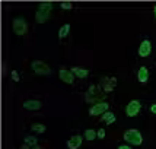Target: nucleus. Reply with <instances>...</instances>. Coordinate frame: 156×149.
<instances>
[{
  "instance_id": "1",
  "label": "nucleus",
  "mask_w": 156,
  "mask_h": 149,
  "mask_svg": "<svg viewBox=\"0 0 156 149\" xmlns=\"http://www.w3.org/2000/svg\"><path fill=\"white\" fill-rule=\"evenodd\" d=\"M51 10H53V5L50 3V2H44V3H41L40 7H38V10H37V13H35V19L38 24H44V22H47L50 19V16H51Z\"/></svg>"
},
{
  "instance_id": "2",
  "label": "nucleus",
  "mask_w": 156,
  "mask_h": 149,
  "mask_svg": "<svg viewBox=\"0 0 156 149\" xmlns=\"http://www.w3.org/2000/svg\"><path fill=\"white\" fill-rule=\"evenodd\" d=\"M124 140L130 145H142L143 142V136L139 130L130 129L124 132Z\"/></svg>"
},
{
  "instance_id": "3",
  "label": "nucleus",
  "mask_w": 156,
  "mask_h": 149,
  "mask_svg": "<svg viewBox=\"0 0 156 149\" xmlns=\"http://www.w3.org/2000/svg\"><path fill=\"white\" fill-rule=\"evenodd\" d=\"M31 67L34 70L35 73L38 74H50L51 73V67L48 66L47 63H44V61L41 60H35L31 63Z\"/></svg>"
},
{
  "instance_id": "4",
  "label": "nucleus",
  "mask_w": 156,
  "mask_h": 149,
  "mask_svg": "<svg viewBox=\"0 0 156 149\" xmlns=\"http://www.w3.org/2000/svg\"><path fill=\"white\" fill-rule=\"evenodd\" d=\"M13 32L16 35H25L28 32V24L22 18H16L13 20Z\"/></svg>"
},
{
  "instance_id": "5",
  "label": "nucleus",
  "mask_w": 156,
  "mask_h": 149,
  "mask_svg": "<svg viewBox=\"0 0 156 149\" xmlns=\"http://www.w3.org/2000/svg\"><path fill=\"white\" fill-rule=\"evenodd\" d=\"M108 108H109L108 102H96L89 108V115H99V114L102 115L104 113L108 111Z\"/></svg>"
},
{
  "instance_id": "6",
  "label": "nucleus",
  "mask_w": 156,
  "mask_h": 149,
  "mask_svg": "<svg viewBox=\"0 0 156 149\" xmlns=\"http://www.w3.org/2000/svg\"><path fill=\"white\" fill-rule=\"evenodd\" d=\"M140 101L139 100H133V101L129 102V105L126 107V114L129 115V117H134L140 113Z\"/></svg>"
},
{
  "instance_id": "7",
  "label": "nucleus",
  "mask_w": 156,
  "mask_h": 149,
  "mask_svg": "<svg viewBox=\"0 0 156 149\" xmlns=\"http://www.w3.org/2000/svg\"><path fill=\"white\" fill-rule=\"evenodd\" d=\"M150 51H152V44H150L149 40H144L139 47V56L140 57H147L150 54Z\"/></svg>"
},
{
  "instance_id": "8",
  "label": "nucleus",
  "mask_w": 156,
  "mask_h": 149,
  "mask_svg": "<svg viewBox=\"0 0 156 149\" xmlns=\"http://www.w3.org/2000/svg\"><path fill=\"white\" fill-rule=\"evenodd\" d=\"M60 79L63 82H66V83H73L75 82V74H73V72L72 70H67V69H61L60 70Z\"/></svg>"
},
{
  "instance_id": "9",
  "label": "nucleus",
  "mask_w": 156,
  "mask_h": 149,
  "mask_svg": "<svg viewBox=\"0 0 156 149\" xmlns=\"http://www.w3.org/2000/svg\"><path fill=\"white\" fill-rule=\"evenodd\" d=\"M82 140H83L82 136H72L67 140V148L69 149H79L82 145Z\"/></svg>"
},
{
  "instance_id": "10",
  "label": "nucleus",
  "mask_w": 156,
  "mask_h": 149,
  "mask_svg": "<svg viewBox=\"0 0 156 149\" xmlns=\"http://www.w3.org/2000/svg\"><path fill=\"white\" fill-rule=\"evenodd\" d=\"M137 79H139L140 83H146V82H147V79H149V70H147V67L142 66V67L139 69V72H137Z\"/></svg>"
},
{
  "instance_id": "11",
  "label": "nucleus",
  "mask_w": 156,
  "mask_h": 149,
  "mask_svg": "<svg viewBox=\"0 0 156 149\" xmlns=\"http://www.w3.org/2000/svg\"><path fill=\"white\" fill-rule=\"evenodd\" d=\"M72 72H73V74H75L76 78H79V79H83V78H86L89 74V70L88 69H85V67H72L70 69Z\"/></svg>"
},
{
  "instance_id": "12",
  "label": "nucleus",
  "mask_w": 156,
  "mask_h": 149,
  "mask_svg": "<svg viewBox=\"0 0 156 149\" xmlns=\"http://www.w3.org/2000/svg\"><path fill=\"white\" fill-rule=\"evenodd\" d=\"M23 108L25 110H40L41 102L40 101H25L23 102Z\"/></svg>"
},
{
  "instance_id": "13",
  "label": "nucleus",
  "mask_w": 156,
  "mask_h": 149,
  "mask_svg": "<svg viewBox=\"0 0 156 149\" xmlns=\"http://www.w3.org/2000/svg\"><path fill=\"white\" fill-rule=\"evenodd\" d=\"M101 120L105 122V124H112V123L115 122V115L112 114V113H109V111H107V113H104L101 115Z\"/></svg>"
},
{
  "instance_id": "14",
  "label": "nucleus",
  "mask_w": 156,
  "mask_h": 149,
  "mask_svg": "<svg viewBox=\"0 0 156 149\" xmlns=\"http://www.w3.org/2000/svg\"><path fill=\"white\" fill-rule=\"evenodd\" d=\"M69 32H70V25L66 24V25H63L60 28V31H58V38H64V37H67Z\"/></svg>"
},
{
  "instance_id": "15",
  "label": "nucleus",
  "mask_w": 156,
  "mask_h": 149,
  "mask_svg": "<svg viewBox=\"0 0 156 149\" xmlns=\"http://www.w3.org/2000/svg\"><path fill=\"white\" fill-rule=\"evenodd\" d=\"M95 137H98V133H96L94 129H88L85 132V139H86V140H94Z\"/></svg>"
},
{
  "instance_id": "16",
  "label": "nucleus",
  "mask_w": 156,
  "mask_h": 149,
  "mask_svg": "<svg viewBox=\"0 0 156 149\" xmlns=\"http://www.w3.org/2000/svg\"><path fill=\"white\" fill-rule=\"evenodd\" d=\"M31 130L35 132V133H44V132H45V126H44V124H40V123H35V124L31 126Z\"/></svg>"
},
{
  "instance_id": "17",
  "label": "nucleus",
  "mask_w": 156,
  "mask_h": 149,
  "mask_svg": "<svg viewBox=\"0 0 156 149\" xmlns=\"http://www.w3.org/2000/svg\"><path fill=\"white\" fill-rule=\"evenodd\" d=\"M25 145L35 146V145H37V137H34V136H28V137H25Z\"/></svg>"
},
{
  "instance_id": "18",
  "label": "nucleus",
  "mask_w": 156,
  "mask_h": 149,
  "mask_svg": "<svg viewBox=\"0 0 156 149\" xmlns=\"http://www.w3.org/2000/svg\"><path fill=\"white\" fill-rule=\"evenodd\" d=\"M60 6H61V9H63V10H70V9H72V3H70V2H61L60 3Z\"/></svg>"
},
{
  "instance_id": "19",
  "label": "nucleus",
  "mask_w": 156,
  "mask_h": 149,
  "mask_svg": "<svg viewBox=\"0 0 156 149\" xmlns=\"http://www.w3.org/2000/svg\"><path fill=\"white\" fill-rule=\"evenodd\" d=\"M12 81L13 82H19V73L16 70H12Z\"/></svg>"
},
{
  "instance_id": "20",
  "label": "nucleus",
  "mask_w": 156,
  "mask_h": 149,
  "mask_svg": "<svg viewBox=\"0 0 156 149\" xmlns=\"http://www.w3.org/2000/svg\"><path fill=\"white\" fill-rule=\"evenodd\" d=\"M96 133H98V139H104L105 137V129H99Z\"/></svg>"
},
{
  "instance_id": "21",
  "label": "nucleus",
  "mask_w": 156,
  "mask_h": 149,
  "mask_svg": "<svg viewBox=\"0 0 156 149\" xmlns=\"http://www.w3.org/2000/svg\"><path fill=\"white\" fill-rule=\"evenodd\" d=\"M150 111H152L153 114H156V104H153V105L150 107Z\"/></svg>"
},
{
  "instance_id": "22",
  "label": "nucleus",
  "mask_w": 156,
  "mask_h": 149,
  "mask_svg": "<svg viewBox=\"0 0 156 149\" xmlns=\"http://www.w3.org/2000/svg\"><path fill=\"white\" fill-rule=\"evenodd\" d=\"M118 149H131L129 145H121V146H118Z\"/></svg>"
},
{
  "instance_id": "23",
  "label": "nucleus",
  "mask_w": 156,
  "mask_h": 149,
  "mask_svg": "<svg viewBox=\"0 0 156 149\" xmlns=\"http://www.w3.org/2000/svg\"><path fill=\"white\" fill-rule=\"evenodd\" d=\"M20 149H31V146H29V145H23Z\"/></svg>"
},
{
  "instance_id": "24",
  "label": "nucleus",
  "mask_w": 156,
  "mask_h": 149,
  "mask_svg": "<svg viewBox=\"0 0 156 149\" xmlns=\"http://www.w3.org/2000/svg\"><path fill=\"white\" fill-rule=\"evenodd\" d=\"M31 149H41L38 145H35V146H31Z\"/></svg>"
},
{
  "instance_id": "25",
  "label": "nucleus",
  "mask_w": 156,
  "mask_h": 149,
  "mask_svg": "<svg viewBox=\"0 0 156 149\" xmlns=\"http://www.w3.org/2000/svg\"><path fill=\"white\" fill-rule=\"evenodd\" d=\"M155 18H156V6H155Z\"/></svg>"
}]
</instances>
